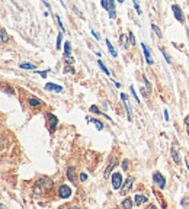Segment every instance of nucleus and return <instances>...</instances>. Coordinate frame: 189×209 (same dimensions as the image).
Wrapping results in <instances>:
<instances>
[{
    "label": "nucleus",
    "mask_w": 189,
    "mask_h": 209,
    "mask_svg": "<svg viewBox=\"0 0 189 209\" xmlns=\"http://www.w3.org/2000/svg\"><path fill=\"white\" fill-rule=\"evenodd\" d=\"M153 182H154V184L159 186L160 189H164V187H166V179H164L159 171H156V173L153 174Z\"/></svg>",
    "instance_id": "obj_1"
},
{
    "label": "nucleus",
    "mask_w": 189,
    "mask_h": 209,
    "mask_svg": "<svg viewBox=\"0 0 189 209\" xmlns=\"http://www.w3.org/2000/svg\"><path fill=\"white\" fill-rule=\"evenodd\" d=\"M58 196H60L61 199H69V198L71 196V187L67 186V184L60 186V187H58Z\"/></svg>",
    "instance_id": "obj_2"
},
{
    "label": "nucleus",
    "mask_w": 189,
    "mask_h": 209,
    "mask_svg": "<svg viewBox=\"0 0 189 209\" xmlns=\"http://www.w3.org/2000/svg\"><path fill=\"white\" fill-rule=\"evenodd\" d=\"M122 186V176L121 173H112V189L113 190H119Z\"/></svg>",
    "instance_id": "obj_3"
},
{
    "label": "nucleus",
    "mask_w": 189,
    "mask_h": 209,
    "mask_svg": "<svg viewBox=\"0 0 189 209\" xmlns=\"http://www.w3.org/2000/svg\"><path fill=\"white\" fill-rule=\"evenodd\" d=\"M47 121H48V129H50V132L52 134L54 131H55V128H57V116L55 115H52V113H47Z\"/></svg>",
    "instance_id": "obj_4"
},
{
    "label": "nucleus",
    "mask_w": 189,
    "mask_h": 209,
    "mask_svg": "<svg viewBox=\"0 0 189 209\" xmlns=\"http://www.w3.org/2000/svg\"><path fill=\"white\" fill-rule=\"evenodd\" d=\"M121 99H122L124 106H125V109H127V116H128V119L131 121V119H132V112H131V106H130V102H128V96L124 94V93H121Z\"/></svg>",
    "instance_id": "obj_5"
},
{
    "label": "nucleus",
    "mask_w": 189,
    "mask_h": 209,
    "mask_svg": "<svg viewBox=\"0 0 189 209\" xmlns=\"http://www.w3.org/2000/svg\"><path fill=\"white\" fill-rule=\"evenodd\" d=\"M101 6L106 9L108 12H115V3L113 0H101Z\"/></svg>",
    "instance_id": "obj_6"
},
{
    "label": "nucleus",
    "mask_w": 189,
    "mask_h": 209,
    "mask_svg": "<svg viewBox=\"0 0 189 209\" xmlns=\"http://www.w3.org/2000/svg\"><path fill=\"white\" fill-rule=\"evenodd\" d=\"M172 10H173V13H175V18H176V20H179V22H183V13H182L181 7H179L178 4H173V6H172Z\"/></svg>",
    "instance_id": "obj_7"
},
{
    "label": "nucleus",
    "mask_w": 189,
    "mask_h": 209,
    "mask_svg": "<svg viewBox=\"0 0 189 209\" xmlns=\"http://www.w3.org/2000/svg\"><path fill=\"white\" fill-rule=\"evenodd\" d=\"M147 201H149V198L144 196V195H135V196H134V203H135V206H141L143 203H147Z\"/></svg>",
    "instance_id": "obj_8"
},
{
    "label": "nucleus",
    "mask_w": 189,
    "mask_h": 209,
    "mask_svg": "<svg viewBox=\"0 0 189 209\" xmlns=\"http://www.w3.org/2000/svg\"><path fill=\"white\" fill-rule=\"evenodd\" d=\"M141 48H143V52H144V57H146V61H147V64H153V58H151V54H150V49H149V46L146 45V44H141Z\"/></svg>",
    "instance_id": "obj_9"
},
{
    "label": "nucleus",
    "mask_w": 189,
    "mask_h": 209,
    "mask_svg": "<svg viewBox=\"0 0 189 209\" xmlns=\"http://www.w3.org/2000/svg\"><path fill=\"white\" fill-rule=\"evenodd\" d=\"M45 90L48 91H57V93H61L63 91V87L58 86V84H54V83H47L45 84Z\"/></svg>",
    "instance_id": "obj_10"
},
{
    "label": "nucleus",
    "mask_w": 189,
    "mask_h": 209,
    "mask_svg": "<svg viewBox=\"0 0 189 209\" xmlns=\"http://www.w3.org/2000/svg\"><path fill=\"white\" fill-rule=\"evenodd\" d=\"M132 183H134V179H132V177H128V179L125 180V184L121 187V192H122V195H124V193H127V192L131 189V184H132Z\"/></svg>",
    "instance_id": "obj_11"
},
{
    "label": "nucleus",
    "mask_w": 189,
    "mask_h": 209,
    "mask_svg": "<svg viewBox=\"0 0 189 209\" xmlns=\"http://www.w3.org/2000/svg\"><path fill=\"white\" fill-rule=\"evenodd\" d=\"M170 156H172V158H173V161H175L176 164H181V163H182V160H181V157H179V154H178V151H176L175 147L170 148Z\"/></svg>",
    "instance_id": "obj_12"
},
{
    "label": "nucleus",
    "mask_w": 189,
    "mask_h": 209,
    "mask_svg": "<svg viewBox=\"0 0 189 209\" xmlns=\"http://www.w3.org/2000/svg\"><path fill=\"white\" fill-rule=\"evenodd\" d=\"M132 205H134V201H131L130 198H127V199H124L122 201V203H121V206L125 209H131L132 208Z\"/></svg>",
    "instance_id": "obj_13"
},
{
    "label": "nucleus",
    "mask_w": 189,
    "mask_h": 209,
    "mask_svg": "<svg viewBox=\"0 0 189 209\" xmlns=\"http://www.w3.org/2000/svg\"><path fill=\"white\" fill-rule=\"evenodd\" d=\"M86 121H87V122H93L99 131H102V129H103V124H102L101 121H98V119H92V118H89V116H87V118H86Z\"/></svg>",
    "instance_id": "obj_14"
},
{
    "label": "nucleus",
    "mask_w": 189,
    "mask_h": 209,
    "mask_svg": "<svg viewBox=\"0 0 189 209\" xmlns=\"http://www.w3.org/2000/svg\"><path fill=\"white\" fill-rule=\"evenodd\" d=\"M106 46H108V49H109V52L112 54L113 58H116V57H118V52H116V49L113 48V45L111 44V41H109V39H106Z\"/></svg>",
    "instance_id": "obj_15"
},
{
    "label": "nucleus",
    "mask_w": 189,
    "mask_h": 209,
    "mask_svg": "<svg viewBox=\"0 0 189 209\" xmlns=\"http://www.w3.org/2000/svg\"><path fill=\"white\" fill-rule=\"evenodd\" d=\"M71 55V45H70V42L66 41L64 44V57H70Z\"/></svg>",
    "instance_id": "obj_16"
},
{
    "label": "nucleus",
    "mask_w": 189,
    "mask_h": 209,
    "mask_svg": "<svg viewBox=\"0 0 189 209\" xmlns=\"http://www.w3.org/2000/svg\"><path fill=\"white\" fill-rule=\"evenodd\" d=\"M28 105L32 106V108H38V106L41 105V100H39V99H35V97H31V99L28 100Z\"/></svg>",
    "instance_id": "obj_17"
},
{
    "label": "nucleus",
    "mask_w": 189,
    "mask_h": 209,
    "mask_svg": "<svg viewBox=\"0 0 189 209\" xmlns=\"http://www.w3.org/2000/svg\"><path fill=\"white\" fill-rule=\"evenodd\" d=\"M19 68H23V70H35V65L31 64V63H22V64H19Z\"/></svg>",
    "instance_id": "obj_18"
},
{
    "label": "nucleus",
    "mask_w": 189,
    "mask_h": 209,
    "mask_svg": "<svg viewBox=\"0 0 189 209\" xmlns=\"http://www.w3.org/2000/svg\"><path fill=\"white\" fill-rule=\"evenodd\" d=\"M67 179H69L70 182H73V180H74V167H69L67 168Z\"/></svg>",
    "instance_id": "obj_19"
},
{
    "label": "nucleus",
    "mask_w": 189,
    "mask_h": 209,
    "mask_svg": "<svg viewBox=\"0 0 189 209\" xmlns=\"http://www.w3.org/2000/svg\"><path fill=\"white\" fill-rule=\"evenodd\" d=\"M98 64H99V67H101V70H102V71H103V73H105V74H108V76H109V70H108V68H106V65H105V64H103V61H102V60H101V58H99V60H98Z\"/></svg>",
    "instance_id": "obj_20"
},
{
    "label": "nucleus",
    "mask_w": 189,
    "mask_h": 209,
    "mask_svg": "<svg viewBox=\"0 0 189 209\" xmlns=\"http://www.w3.org/2000/svg\"><path fill=\"white\" fill-rule=\"evenodd\" d=\"M151 29H153V31H154V34H156V35H157V37H159V38H160V37H161V31H160V29H159V26H157V25H156V23H151Z\"/></svg>",
    "instance_id": "obj_21"
},
{
    "label": "nucleus",
    "mask_w": 189,
    "mask_h": 209,
    "mask_svg": "<svg viewBox=\"0 0 189 209\" xmlns=\"http://www.w3.org/2000/svg\"><path fill=\"white\" fill-rule=\"evenodd\" d=\"M115 166H116V163H115V161H112V163L109 164V167L106 168V171H105V177H109V176H111V170H112Z\"/></svg>",
    "instance_id": "obj_22"
},
{
    "label": "nucleus",
    "mask_w": 189,
    "mask_h": 209,
    "mask_svg": "<svg viewBox=\"0 0 189 209\" xmlns=\"http://www.w3.org/2000/svg\"><path fill=\"white\" fill-rule=\"evenodd\" d=\"M55 20H57V23H58V26H60L61 32H66V28H64V25L61 23V19H60V16H58V15H55Z\"/></svg>",
    "instance_id": "obj_23"
},
{
    "label": "nucleus",
    "mask_w": 189,
    "mask_h": 209,
    "mask_svg": "<svg viewBox=\"0 0 189 209\" xmlns=\"http://www.w3.org/2000/svg\"><path fill=\"white\" fill-rule=\"evenodd\" d=\"M1 42H3V44L7 42V34H6V29H4V28H1Z\"/></svg>",
    "instance_id": "obj_24"
},
{
    "label": "nucleus",
    "mask_w": 189,
    "mask_h": 209,
    "mask_svg": "<svg viewBox=\"0 0 189 209\" xmlns=\"http://www.w3.org/2000/svg\"><path fill=\"white\" fill-rule=\"evenodd\" d=\"M132 3H134V7H135V12H137L138 15H141L143 12H141V9H140V4H138V0H132Z\"/></svg>",
    "instance_id": "obj_25"
},
{
    "label": "nucleus",
    "mask_w": 189,
    "mask_h": 209,
    "mask_svg": "<svg viewBox=\"0 0 189 209\" xmlns=\"http://www.w3.org/2000/svg\"><path fill=\"white\" fill-rule=\"evenodd\" d=\"M128 39H130V44H131V45H135V38H134L132 32H128Z\"/></svg>",
    "instance_id": "obj_26"
},
{
    "label": "nucleus",
    "mask_w": 189,
    "mask_h": 209,
    "mask_svg": "<svg viewBox=\"0 0 189 209\" xmlns=\"http://www.w3.org/2000/svg\"><path fill=\"white\" fill-rule=\"evenodd\" d=\"M130 90H131V93H132V96H134L135 102H137V103H140V99H138V96H137V93H135V90H134V87H132V86L130 87Z\"/></svg>",
    "instance_id": "obj_27"
},
{
    "label": "nucleus",
    "mask_w": 189,
    "mask_h": 209,
    "mask_svg": "<svg viewBox=\"0 0 189 209\" xmlns=\"http://www.w3.org/2000/svg\"><path fill=\"white\" fill-rule=\"evenodd\" d=\"M128 163H130L128 160H124V161H122V164H121V167H122V170H125V171H127V170L130 168V164H128Z\"/></svg>",
    "instance_id": "obj_28"
},
{
    "label": "nucleus",
    "mask_w": 189,
    "mask_h": 209,
    "mask_svg": "<svg viewBox=\"0 0 189 209\" xmlns=\"http://www.w3.org/2000/svg\"><path fill=\"white\" fill-rule=\"evenodd\" d=\"M64 73H71V74H74L76 71L73 70V67H71V65H66V67H64Z\"/></svg>",
    "instance_id": "obj_29"
},
{
    "label": "nucleus",
    "mask_w": 189,
    "mask_h": 209,
    "mask_svg": "<svg viewBox=\"0 0 189 209\" xmlns=\"http://www.w3.org/2000/svg\"><path fill=\"white\" fill-rule=\"evenodd\" d=\"M90 112H93V113H98V115H102V113H101V110L98 109V106H95V105L90 108Z\"/></svg>",
    "instance_id": "obj_30"
},
{
    "label": "nucleus",
    "mask_w": 189,
    "mask_h": 209,
    "mask_svg": "<svg viewBox=\"0 0 189 209\" xmlns=\"http://www.w3.org/2000/svg\"><path fill=\"white\" fill-rule=\"evenodd\" d=\"M61 35H63V34H60V35L57 37V49L61 48Z\"/></svg>",
    "instance_id": "obj_31"
},
{
    "label": "nucleus",
    "mask_w": 189,
    "mask_h": 209,
    "mask_svg": "<svg viewBox=\"0 0 189 209\" xmlns=\"http://www.w3.org/2000/svg\"><path fill=\"white\" fill-rule=\"evenodd\" d=\"M87 180V174L86 173H80V182H86Z\"/></svg>",
    "instance_id": "obj_32"
},
{
    "label": "nucleus",
    "mask_w": 189,
    "mask_h": 209,
    "mask_svg": "<svg viewBox=\"0 0 189 209\" xmlns=\"http://www.w3.org/2000/svg\"><path fill=\"white\" fill-rule=\"evenodd\" d=\"M35 73L39 74V76H42L44 79H45V77H47V74H48V71H38V70H35Z\"/></svg>",
    "instance_id": "obj_33"
},
{
    "label": "nucleus",
    "mask_w": 189,
    "mask_h": 209,
    "mask_svg": "<svg viewBox=\"0 0 189 209\" xmlns=\"http://www.w3.org/2000/svg\"><path fill=\"white\" fill-rule=\"evenodd\" d=\"M161 54H163V55H164V58H166V61H167V63H170V57H169V55H167V52H166V51H164V49H161Z\"/></svg>",
    "instance_id": "obj_34"
},
{
    "label": "nucleus",
    "mask_w": 189,
    "mask_h": 209,
    "mask_svg": "<svg viewBox=\"0 0 189 209\" xmlns=\"http://www.w3.org/2000/svg\"><path fill=\"white\" fill-rule=\"evenodd\" d=\"M182 206H186V208H189V199H183V201H182Z\"/></svg>",
    "instance_id": "obj_35"
},
{
    "label": "nucleus",
    "mask_w": 189,
    "mask_h": 209,
    "mask_svg": "<svg viewBox=\"0 0 189 209\" xmlns=\"http://www.w3.org/2000/svg\"><path fill=\"white\" fill-rule=\"evenodd\" d=\"M90 32H92V35H93V37H95V39H101V37H99V35H98V34H96V32H95V31H93V29H92V31H90Z\"/></svg>",
    "instance_id": "obj_36"
},
{
    "label": "nucleus",
    "mask_w": 189,
    "mask_h": 209,
    "mask_svg": "<svg viewBox=\"0 0 189 209\" xmlns=\"http://www.w3.org/2000/svg\"><path fill=\"white\" fill-rule=\"evenodd\" d=\"M102 108H103L105 110H106V109H109V103H108V102H103V103H102Z\"/></svg>",
    "instance_id": "obj_37"
},
{
    "label": "nucleus",
    "mask_w": 189,
    "mask_h": 209,
    "mask_svg": "<svg viewBox=\"0 0 189 209\" xmlns=\"http://www.w3.org/2000/svg\"><path fill=\"white\" fill-rule=\"evenodd\" d=\"M164 121H169V112H167V109H164Z\"/></svg>",
    "instance_id": "obj_38"
},
{
    "label": "nucleus",
    "mask_w": 189,
    "mask_h": 209,
    "mask_svg": "<svg viewBox=\"0 0 189 209\" xmlns=\"http://www.w3.org/2000/svg\"><path fill=\"white\" fill-rule=\"evenodd\" d=\"M183 122H185V125L186 126H189V116H186V118L183 119Z\"/></svg>",
    "instance_id": "obj_39"
},
{
    "label": "nucleus",
    "mask_w": 189,
    "mask_h": 209,
    "mask_svg": "<svg viewBox=\"0 0 189 209\" xmlns=\"http://www.w3.org/2000/svg\"><path fill=\"white\" fill-rule=\"evenodd\" d=\"M113 83H115V86H116V87H118V89H119V87H121V83H119V82H115V80H113Z\"/></svg>",
    "instance_id": "obj_40"
},
{
    "label": "nucleus",
    "mask_w": 189,
    "mask_h": 209,
    "mask_svg": "<svg viewBox=\"0 0 189 209\" xmlns=\"http://www.w3.org/2000/svg\"><path fill=\"white\" fill-rule=\"evenodd\" d=\"M186 166H188V170H189V161L186 160Z\"/></svg>",
    "instance_id": "obj_41"
},
{
    "label": "nucleus",
    "mask_w": 189,
    "mask_h": 209,
    "mask_svg": "<svg viewBox=\"0 0 189 209\" xmlns=\"http://www.w3.org/2000/svg\"><path fill=\"white\" fill-rule=\"evenodd\" d=\"M118 1H121V3H122V1H124V0H118Z\"/></svg>",
    "instance_id": "obj_42"
},
{
    "label": "nucleus",
    "mask_w": 189,
    "mask_h": 209,
    "mask_svg": "<svg viewBox=\"0 0 189 209\" xmlns=\"http://www.w3.org/2000/svg\"><path fill=\"white\" fill-rule=\"evenodd\" d=\"M188 135H189V126H188Z\"/></svg>",
    "instance_id": "obj_43"
}]
</instances>
